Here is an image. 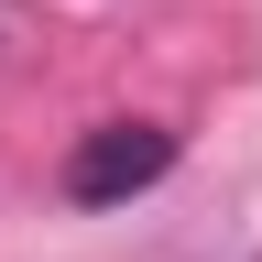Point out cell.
Instances as JSON below:
<instances>
[{"label":"cell","instance_id":"1","mask_svg":"<svg viewBox=\"0 0 262 262\" xmlns=\"http://www.w3.org/2000/svg\"><path fill=\"white\" fill-rule=\"evenodd\" d=\"M164 164H175V131L164 120H98V131H77V153H66V196H77V208H120Z\"/></svg>","mask_w":262,"mask_h":262}]
</instances>
